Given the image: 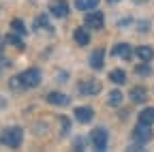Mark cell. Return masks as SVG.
<instances>
[{
	"label": "cell",
	"mask_w": 154,
	"mask_h": 152,
	"mask_svg": "<svg viewBox=\"0 0 154 152\" xmlns=\"http://www.w3.org/2000/svg\"><path fill=\"white\" fill-rule=\"evenodd\" d=\"M0 107H5V101H2V97H0Z\"/></svg>",
	"instance_id": "25"
},
{
	"label": "cell",
	"mask_w": 154,
	"mask_h": 152,
	"mask_svg": "<svg viewBox=\"0 0 154 152\" xmlns=\"http://www.w3.org/2000/svg\"><path fill=\"white\" fill-rule=\"evenodd\" d=\"M7 43H11V45H15L17 49H24V41L19 39V34L17 32H11L9 36H7Z\"/></svg>",
	"instance_id": "19"
},
{
	"label": "cell",
	"mask_w": 154,
	"mask_h": 152,
	"mask_svg": "<svg viewBox=\"0 0 154 152\" xmlns=\"http://www.w3.org/2000/svg\"><path fill=\"white\" fill-rule=\"evenodd\" d=\"M79 92L82 94H99L101 92V84L96 79H84L79 84Z\"/></svg>",
	"instance_id": "7"
},
{
	"label": "cell",
	"mask_w": 154,
	"mask_h": 152,
	"mask_svg": "<svg viewBox=\"0 0 154 152\" xmlns=\"http://www.w3.org/2000/svg\"><path fill=\"white\" fill-rule=\"evenodd\" d=\"M96 5H99V0H75V7L79 9V11H90Z\"/></svg>",
	"instance_id": "17"
},
{
	"label": "cell",
	"mask_w": 154,
	"mask_h": 152,
	"mask_svg": "<svg viewBox=\"0 0 154 152\" xmlns=\"http://www.w3.org/2000/svg\"><path fill=\"white\" fill-rule=\"evenodd\" d=\"M139 122H143V124H152L154 122V107H146L139 113Z\"/></svg>",
	"instance_id": "16"
},
{
	"label": "cell",
	"mask_w": 154,
	"mask_h": 152,
	"mask_svg": "<svg viewBox=\"0 0 154 152\" xmlns=\"http://www.w3.org/2000/svg\"><path fill=\"white\" fill-rule=\"evenodd\" d=\"M146 99H148V90H146V88L135 86V88L131 90V101H133V103H146Z\"/></svg>",
	"instance_id": "13"
},
{
	"label": "cell",
	"mask_w": 154,
	"mask_h": 152,
	"mask_svg": "<svg viewBox=\"0 0 154 152\" xmlns=\"http://www.w3.org/2000/svg\"><path fill=\"white\" fill-rule=\"evenodd\" d=\"M109 79H111L113 84H118V86H120V84L126 82V73H124L122 69H113V71L109 73Z\"/></svg>",
	"instance_id": "15"
},
{
	"label": "cell",
	"mask_w": 154,
	"mask_h": 152,
	"mask_svg": "<svg viewBox=\"0 0 154 152\" xmlns=\"http://www.w3.org/2000/svg\"><path fill=\"white\" fill-rule=\"evenodd\" d=\"M133 139L137 141L139 146H143V144H148L150 139H152V129H150V124H143V122H137V126H135V131H133Z\"/></svg>",
	"instance_id": "2"
},
{
	"label": "cell",
	"mask_w": 154,
	"mask_h": 152,
	"mask_svg": "<svg viewBox=\"0 0 154 152\" xmlns=\"http://www.w3.org/2000/svg\"><path fill=\"white\" fill-rule=\"evenodd\" d=\"M109 2H118V0H109Z\"/></svg>",
	"instance_id": "26"
},
{
	"label": "cell",
	"mask_w": 154,
	"mask_h": 152,
	"mask_svg": "<svg viewBox=\"0 0 154 152\" xmlns=\"http://www.w3.org/2000/svg\"><path fill=\"white\" fill-rule=\"evenodd\" d=\"M135 54H137V58L143 60V62H150V60L154 58V49H152L150 45H139L137 49H135Z\"/></svg>",
	"instance_id": "12"
},
{
	"label": "cell",
	"mask_w": 154,
	"mask_h": 152,
	"mask_svg": "<svg viewBox=\"0 0 154 152\" xmlns=\"http://www.w3.org/2000/svg\"><path fill=\"white\" fill-rule=\"evenodd\" d=\"M135 73H137V75H143V77H146V75L152 73V69H150V64H139V67H135Z\"/></svg>",
	"instance_id": "22"
},
{
	"label": "cell",
	"mask_w": 154,
	"mask_h": 152,
	"mask_svg": "<svg viewBox=\"0 0 154 152\" xmlns=\"http://www.w3.org/2000/svg\"><path fill=\"white\" fill-rule=\"evenodd\" d=\"M60 122H62V135H66V133H69V126H71V124H69V120H66V118H62Z\"/></svg>",
	"instance_id": "24"
},
{
	"label": "cell",
	"mask_w": 154,
	"mask_h": 152,
	"mask_svg": "<svg viewBox=\"0 0 154 152\" xmlns=\"http://www.w3.org/2000/svg\"><path fill=\"white\" fill-rule=\"evenodd\" d=\"M19 79H22V84L26 88H36L38 84H41V71L38 69H28V71H24L22 75H19Z\"/></svg>",
	"instance_id": "3"
},
{
	"label": "cell",
	"mask_w": 154,
	"mask_h": 152,
	"mask_svg": "<svg viewBox=\"0 0 154 152\" xmlns=\"http://www.w3.org/2000/svg\"><path fill=\"white\" fill-rule=\"evenodd\" d=\"M49 13H51L54 17H66V15H69L66 0H51V2H49Z\"/></svg>",
	"instance_id": "6"
},
{
	"label": "cell",
	"mask_w": 154,
	"mask_h": 152,
	"mask_svg": "<svg viewBox=\"0 0 154 152\" xmlns=\"http://www.w3.org/2000/svg\"><path fill=\"white\" fill-rule=\"evenodd\" d=\"M47 103H51V105H69V97H66V94H62V92H49L47 94Z\"/></svg>",
	"instance_id": "10"
},
{
	"label": "cell",
	"mask_w": 154,
	"mask_h": 152,
	"mask_svg": "<svg viewBox=\"0 0 154 152\" xmlns=\"http://www.w3.org/2000/svg\"><path fill=\"white\" fill-rule=\"evenodd\" d=\"M9 86H11L13 90H24V88H26V86L22 84V79H19V75H17V77H13V79L9 82Z\"/></svg>",
	"instance_id": "23"
},
{
	"label": "cell",
	"mask_w": 154,
	"mask_h": 152,
	"mask_svg": "<svg viewBox=\"0 0 154 152\" xmlns=\"http://www.w3.org/2000/svg\"><path fill=\"white\" fill-rule=\"evenodd\" d=\"M90 141H92V146H94L96 150H105V148H107V141H109L107 131H105V129H94L92 135H90Z\"/></svg>",
	"instance_id": "4"
},
{
	"label": "cell",
	"mask_w": 154,
	"mask_h": 152,
	"mask_svg": "<svg viewBox=\"0 0 154 152\" xmlns=\"http://www.w3.org/2000/svg\"><path fill=\"white\" fill-rule=\"evenodd\" d=\"M75 118H77V122L88 124V122H92V118H94V109H92V107H77V109H75Z\"/></svg>",
	"instance_id": "8"
},
{
	"label": "cell",
	"mask_w": 154,
	"mask_h": 152,
	"mask_svg": "<svg viewBox=\"0 0 154 152\" xmlns=\"http://www.w3.org/2000/svg\"><path fill=\"white\" fill-rule=\"evenodd\" d=\"M113 56H118V58H122V60H131L133 49H131L128 43H118V45L113 47Z\"/></svg>",
	"instance_id": "9"
},
{
	"label": "cell",
	"mask_w": 154,
	"mask_h": 152,
	"mask_svg": "<svg viewBox=\"0 0 154 152\" xmlns=\"http://www.w3.org/2000/svg\"><path fill=\"white\" fill-rule=\"evenodd\" d=\"M22 139H24V131L19 126L7 129L2 135H0V144H5L9 148H19V146H22Z\"/></svg>",
	"instance_id": "1"
},
{
	"label": "cell",
	"mask_w": 154,
	"mask_h": 152,
	"mask_svg": "<svg viewBox=\"0 0 154 152\" xmlns=\"http://www.w3.org/2000/svg\"><path fill=\"white\" fill-rule=\"evenodd\" d=\"M75 43L77 45H88L90 43V34H88L86 28H77L75 30Z\"/></svg>",
	"instance_id": "14"
},
{
	"label": "cell",
	"mask_w": 154,
	"mask_h": 152,
	"mask_svg": "<svg viewBox=\"0 0 154 152\" xmlns=\"http://www.w3.org/2000/svg\"><path fill=\"white\" fill-rule=\"evenodd\" d=\"M34 28H45V30H51V26H49V17H47V15H38L36 20H34Z\"/></svg>",
	"instance_id": "18"
},
{
	"label": "cell",
	"mask_w": 154,
	"mask_h": 152,
	"mask_svg": "<svg viewBox=\"0 0 154 152\" xmlns=\"http://www.w3.org/2000/svg\"><path fill=\"white\" fill-rule=\"evenodd\" d=\"M103 58H105V49H94L90 56V67L92 69H103Z\"/></svg>",
	"instance_id": "11"
},
{
	"label": "cell",
	"mask_w": 154,
	"mask_h": 152,
	"mask_svg": "<svg viewBox=\"0 0 154 152\" xmlns=\"http://www.w3.org/2000/svg\"><path fill=\"white\" fill-rule=\"evenodd\" d=\"M107 103H109V105H113V107H116V105H120V103H122V92H120V90H113V92H109V99H107Z\"/></svg>",
	"instance_id": "20"
},
{
	"label": "cell",
	"mask_w": 154,
	"mask_h": 152,
	"mask_svg": "<svg viewBox=\"0 0 154 152\" xmlns=\"http://www.w3.org/2000/svg\"><path fill=\"white\" fill-rule=\"evenodd\" d=\"M11 28H13V32H17V34H26V32H28L22 20H13V22H11Z\"/></svg>",
	"instance_id": "21"
},
{
	"label": "cell",
	"mask_w": 154,
	"mask_h": 152,
	"mask_svg": "<svg viewBox=\"0 0 154 152\" xmlns=\"http://www.w3.org/2000/svg\"><path fill=\"white\" fill-rule=\"evenodd\" d=\"M84 22H86V26L92 28V30H101L103 24H105V17H103V13L90 9V13H86V20H84Z\"/></svg>",
	"instance_id": "5"
}]
</instances>
